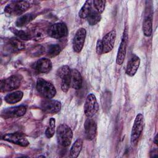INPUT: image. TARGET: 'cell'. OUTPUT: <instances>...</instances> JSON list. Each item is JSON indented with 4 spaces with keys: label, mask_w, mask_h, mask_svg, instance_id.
Here are the masks:
<instances>
[{
    "label": "cell",
    "mask_w": 158,
    "mask_h": 158,
    "mask_svg": "<svg viewBox=\"0 0 158 158\" xmlns=\"http://www.w3.org/2000/svg\"><path fill=\"white\" fill-rule=\"evenodd\" d=\"M92 2L94 5V7L95 9L96 10V11L98 12L101 14L104 11V9H105L106 3V1H104V0H102V1H101V0H94Z\"/></svg>",
    "instance_id": "obj_30"
},
{
    "label": "cell",
    "mask_w": 158,
    "mask_h": 158,
    "mask_svg": "<svg viewBox=\"0 0 158 158\" xmlns=\"http://www.w3.org/2000/svg\"><path fill=\"white\" fill-rule=\"evenodd\" d=\"M70 86L76 90L80 89L83 84V79L80 73L77 69H71Z\"/></svg>",
    "instance_id": "obj_18"
},
{
    "label": "cell",
    "mask_w": 158,
    "mask_h": 158,
    "mask_svg": "<svg viewBox=\"0 0 158 158\" xmlns=\"http://www.w3.org/2000/svg\"><path fill=\"white\" fill-rule=\"evenodd\" d=\"M22 79L18 75H12L1 80V91H10L17 89L21 83Z\"/></svg>",
    "instance_id": "obj_6"
},
{
    "label": "cell",
    "mask_w": 158,
    "mask_h": 158,
    "mask_svg": "<svg viewBox=\"0 0 158 158\" xmlns=\"http://www.w3.org/2000/svg\"><path fill=\"white\" fill-rule=\"evenodd\" d=\"M36 15L33 14H26L21 15L17 19L15 22V25L19 27H25L31 22L35 18Z\"/></svg>",
    "instance_id": "obj_21"
},
{
    "label": "cell",
    "mask_w": 158,
    "mask_h": 158,
    "mask_svg": "<svg viewBox=\"0 0 158 158\" xmlns=\"http://www.w3.org/2000/svg\"><path fill=\"white\" fill-rule=\"evenodd\" d=\"M99 110V104L98 103L95 95L93 93L89 94L84 104V112L85 115L88 117H92L94 116Z\"/></svg>",
    "instance_id": "obj_5"
},
{
    "label": "cell",
    "mask_w": 158,
    "mask_h": 158,
    "mask_svg": "<svg viewBox=\"0 0 158 158\" xmlns=\"http://www.w3.org/2000/svg\"><path fill=\"white\" fill-rule=\"evenodd\" d=\"M101 19V16L96 10H92L89 15L87 18L88 23L90 25H94L98 23Z\"/></svg>",
    "instance_id": "obj_27"
},
{
    "label": "cell",
    "mask_w": 158,
    "mask_h": 158,
    "mask_svg": "<svg viewBox=\"0 0 158 158\" xmlns=\"http://www.w3.org/2000/svg\"><path fill=\"white\" fill-rule=\"evenodd\" d=\"M68 33V29L66 25L62 22L56 23L48 28V35L56 39H60L65 36Z\"/></svg>",
    "instance_id": "obj_7"
},
{
    "label": "cell",
    "mask_w": 158,
    "mask_h": 158,
    "mask_svg": "<svg viewBox=\"0 0 158 158\" xmlns=\"http://www.w3.org/2000/svg\"><path fill=\"white\" fill-rule=\"evenodd\" d=\"M40 107L44 112L54 115L60 110L61 103L57 100L47 99L41 102Z\"/></svg>",
    "instance_id": "obj_8"
},
{
    "label": "cell",
    "mask_w": 158,
    "mask_h": 158,
    "mask_svg": "<svg viewBox=\"0 0 158 158\" xmlns=\"http://www.w3.org/2000/svg\"><path fill=\"white\" fill-rule=\"evenodd\" d=\"M57 142L62 146L67 147L72 142L73 132L71 128L66 124H60L56 130Z\"/></svg>",
    "instance_id": "obj_2"
},
{
    "label": "cell",
    "mask_w": 158,
    "mask_h": 158,
    "mask_svg": "<svg viewBox=\"0 0 158 158\" xmlns=\"http://www.w3.org/2000/svg\"><path fill=\"white\" fill-rule=\"evenodd\" d=\"M60 52V47L58 44H51L47 51V54L50 57H54L57 56Z\"/></svg>",
    "instance_id": "obj_28"
},
{
    "label": "cell",
    "mask_w": 158,
    "mask_h": 158,
    "mask_svg": "<svg viewBox=\"0 0 158 158\" xmlns=\"http://www.w3.org/2000/svg\"><path fill=\"white\" fill-rule=\"evenodd\" d=\"M23 93L21 91H16L7 94L4 100L6 102L9 104H15L20 101L23 98Z\"/></svg>",
    "instance_id": "obj_20"
},
{
    "label": "cell",
    "mask_w": 158,
    "mask_h": 158,
    "mask_svg": "<svg viewBox=\"0 0 158 158\" xmlns=\"http://www.w3.org/2000/svg\"><path fill=\"white\" fill-rule=\"evenodd\" d=\"M34 69L41 73H48L52 69V62L47 58L40 59L35 63Z\"/></svg>",
    "instance_id": "obj_16"
},
{
    "label": "cell",
    "mask_w": 158,
    "mask_h": 158,
    "mask_svg": "<svg viewBox=\"0 0 158 158\" xmlns=\"http://www.w3.org/2000/svg\"><path fill=\"white\" fill-rule=\"evenodd\" d=\"M70 71H71V69H70V67L68 65H65L60 67L57 70L56 74L59 78H61L64 76L69 75L70 73Z\"/></svg>",
    "instance_id": "obj_31"
},
{
    "label": "cell",
    "mask_w": 158,
    "mask_h": 158,
    "mask_svg": "<svg viewBox=\"0 0 158 158\" xmlns=\"http://www.w3.org/2000/svg\"><path fill=\"white\" fill-rule=\"evenodd\" d=\"M31 7V4L27 1H15L10 2L4 8V13L8 16L22 15Z\"/></svg>",
    "instance_id": "obj_1"
},
{
    "label": "cell",
    "mask_w": 158,
    "mask_h": 158,
    "mask_svg": "<svg viewBox=\"0 0 158 158\" xmlns=\"http://www.w3.org/2000/svg\"><path fill=\"white\" fill-rule=\"evenodd\" d=\"M55 128H56V120L54 118L52 117L49 119L48 125L45 131V136L48 138H51L54 136L56 131Z\"/></svg>",
    "instance_id": "obj_26"
},
{
    "label": "cell",
    "mask_w": 158,
    "mask_h": 158,
    "mask_svg": "<svg viewBox=\"0 0 158 158\" xmlns=\"http://www.w3.org/2000/svg\"><path fill=\"white\" fill-rule=\"evenodd\" d=\"M70 73L61 78V89L62 90L67 93L70 87Z\"/></svg>",
    "instance_id": "obj_29"
},
{
    "label": "cell",
    "mask_w": 158,
    "mask_h": 158,
    "mask_svg": "<svg viewBox=\"0 0 158 158\" xmlns=\"http://www.w3.org/2000/svg\"><path fill=\"white\" fill-rule=\"evenodd\" d=\"M83 146V140L81 138H78L73 144L70 151V156L72 157H77L82 149Z\"/></svg>",
    "instance_id": "obj_23"
},
{
    "label": "cell",
    "mask_w": 158,
    "mask_h": 158,
    "mask_svg": "<svg viewBox=\"0 0 158 158\" xmlns=\"http://www.w3.org/2000/svg\"><path fill=\"white\" fill-rule=\"evenodd\" d=\"M154 142L156 144H157V135H156L154 137Z\"/></svg>",
    "instance_id": "obj_33"
},
{
    "label": "cell",
    "mask_w": 158,
    "mask_h": 158,
    "mask_svg": "<svg viewBox=\"0 0 158 158\" xmlns=\"http://www.w3.org/2000/svg\"><path fill=\"white\" fill-rule=\"evenodd\" d=\"M9 30L20 40L27 41L31 39L30 35L28 32L25 31L24 30H17L14 27H10Z\"/></svg>",
    "instance_id": "obj_25"
},
{
    "label": "cell",
    "mask_w": 158,
    "mask_h": 158,
    "mask_svg": "<svg viewBox=\"0 0 158 158\" xmlns=\"http://www.w3.org/2000/svg\"><path fill=\"white\" fill-rule=\"evenodd\" d=\"M96 51L98 54H102V40L99 39L97 41L96 43Z\"/></svg>",
    "instance_id": "obj_32"
},
{
    "label": "cell",
    "mask_w": 158,
    "mask_h": 158,
    "mask_svg": "<svg viewBox=\"0 0 158 158\" xmlns=\"http://www.w3.org/2000/svg\"><path fill=\"white\" fill-rule=\"evenodd\" d=\"M38 92L46 99L54 98L56 94L55 86L49 81L43 78H38L36 86Z\"/></svg>",
    "instance_id": "obj_3"
},
{
    "label": "cell",
    "mask_w": 158,
    "mask_h": 158,
    "mask_svg": "<svg viewBox=\"0 0 158 158\" xmlns=\"http://www.w3.org/2000/svg\"><path fill=\"white\" fill-rule=\"evenodd\" d=\"M27 111V107L25 106H18L14 107L7 108L1 112V116L4 118H17L24 115Z\"/></svg>",
    "instance_id": "obj_11"
},
{
    "label": "cell",
    "mask_w": 158,
    "mask_h": 158,
    "mask_svg": "<svg viewBox=\"0 0 158 158\" xmlns=\"http://www.w3.org/2000/svg\"><path fill=\"white\" fill-rule=\"evenodd\" d=\"M143 32L144 36H150L152 32V19L151 17H147L144 19L143 23Z\"/></svg>",
    "instance_id": "obj_24"
},
{
    "label": "cell",
    "mask_w": 158,
    "mask_h": 158,
    "mask_svg": "<svg viewBox=\"0 0 158 158\" xmlns=\"http://www.w3.org/2000/svg\"><path fill=\"white\" fill-rule=\"evenodd\" d=\"M128 40V31L127 27H125L123 33L122 40L118 49L117 57H116V63L118 65H122L125 60Z\"/></svg>",
    "instance_id": "obj_9"
},
{
    "label": "cell",
    "mask_w": 158,
    "mask_h": 158,
    "mask_svg": "<svg viewBox=\"0 0 158 158\" xmlns=\"http://www.w3.org/2000/svg\"><path fill=\"white\" fill-rule=\"evenodd\" d=\"M116 39V31L112 30L107 34H106L102 40V54L108 53L112 51L114 48L115 41Z\"/></svg>",
    "instance_id": "obj_12"
},
{
    "label": "cell",
    "mask_w": 158,
    "mask_h": 158,
    "mask_svg": "<svg viewBox=\"0 0 158 158\" xmlns=\"http://www.w3.org/2000/svg\"><path fill=\"white\" fill-rule=\"evenodd\" d=\"M140 64V59L136 55L133 54L128 60L125 70L126 74L130 77H133L136 73Z\"/></svg>",
    "instance_id": "obj_15"
},
{
    "label": "cell",
    "mask_w": 158,
    "mask_h": 158,
    "mask_svg": "<svg viewBox=\"0 0 158 158\" xmlns=\"http://www.w3.org/2000/svg\"><path fill=\"white\" fill-rule=\"evenodd\" d=\"M6 46L7 49L10 52H19L25 49L24 43L18 38H11L6 42Z\"/></svg>",
    "instance_id": "obj_17"
},
{
    "label": "cell",
    "mask_w": 158,
    "mask_h": 158,
    "mask_svg": "<svg viewBox=\"0 0 158 158\" xmlns=\"http://www.w3.org/2000/svg\"><path fill=\"white\" fill-rule=\"evenodd\" d=\"M2 139L9 143L23 147H26L30 144L25 135L20 133H10L6 134L2 137Z\"/></svg>",
    "instance_id": "obj_10"
},
{
    "label": "cell",
    "mask_w": 158,
    "mask_h": 158,
    "mask_svg": "<svg viewBox=\"0 0 158 158\" xmlns=\"http://www.w3.org/2000/svg\"><path fill=\"white\" fill-rule=\"evenodd\" d=\"M92 1H86L80 9L78 15L81 19H87L92 12Z\"/></svg>",
    "instance_id": "obj_22"
},
{
    "label": "cell",
    "mask_w": 158,
    "mask_h": 158,
    "mask_svg": "<svg viewBox=\"0 0 158 158\" xmlns=\"http://www.w3.org/2000/svg\"><path fill=\"white\" fill-rule=\"evenodd\" d=\"M30 35L31 39H34V40H40L44 38L46 35H48V30H45L43 28L39 26L33 27L30 32H28Z\"/></svg>",
    "instance_id": "obj_19"
},
{
    "label": "cell",
    "mask_w": 158,
    "mask_h": 158,
    "mask_svg": "<svg viewBox=\"0 0 158 158\" xmlns=\"http://www.w3.org/2000/svg\"><path fill=\"white\" fill-rule=\"evenodd\" d=\"M86 31L84 28H79L75 33L73 41V49L75 52L79 53L83 49L86 38Z\"/></svg>",
    "instance_id": "obj_13"
},
{
    "label": "cell",
    "mask_w": 158,
    "mask_h": 158,
    "mask_svg": "<svg viewBox=\"0 0 158 158\" xmlns=\"http://www.w3.org/2000/svg\"><path fill=\"white\" fill-rule=\"evenodd\" d=\"M84 130L86 138L89 140L94 139L97 135V124L96 122L89 117L84 123Z\"/></svg>",
    "instance_id": "obj_14"
},
{
    "label": "cell",
    "mask_w": 158,
    "mask_h": 158,
    "mask_svg": "<svg viewBox=\"0 0 158 158\" xmlns=\"http://www.w3.org/2000/svg\"><path fill=\"white\" fill-rule=\"evenodd\" d=\"M144 126V116L142 114L139 113L136 116L131 131V143L135 144L138 141L141 134L143 130Z\"/></svg>",
    "instance_id": "obj_4"
}]
</instances>
